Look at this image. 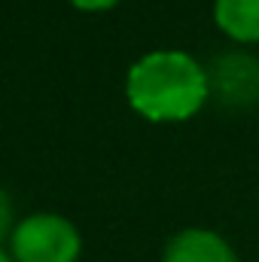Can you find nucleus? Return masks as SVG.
I'll return each instance as SVG.
<instances>
[{
  "instance_id": "obj_1",
  "label": "nucleus",
  "mask_w": 259,
  "mask_h": 262,
  "mask_svg": "<svg viewBox=\"0 0 259 262\" xmlns=\"http://www.w3.org/2000/svg\"><path fill=\"white\" fill-rule=\"evenodd\" d=\"M210 95V76L189 52L156 49L128 67L125 98L149 122H183Z\"/></svg>"
},
{
  "instance_id": "obj_2",
  "label": "nucleus",
  "mask_w": 259,
  "mask_h": 262,
  "mask_svg": "<svg viewBox=\"0 0 259 262\" xmlns=\"http://www.w3.org/2000/svg\"><path fill=\"white\" fill-rule=\"evenodd\" d=\"M82 238L76 226L58 213H31L15 223L9 253L15 262H76Z\"/></svg>"
},
{
  "instance_id": "obj_3",
  "label": "nucleus",
  "mask_w": 259,
  "mask_h": 262,
  "mask_svg": "<svg viewBox=\"0 0 259 262\" xmlns=\"http://www.w3.org/2000/svg\"><path fill=\"white\" fill-rule=\"evenodd\" d=\"M162 262H238V256L223 235L210 229H183L168 241Z\"/></svg>"
},
{
  "instance_id": "obj_4",
  "label": "nucleus",
  "mask_w": 259,
  "mask_h": 262,
  "mask_svg": "<svg viewBox=\"0 0 259 262\" xmlns=\"http://www.w3.org/2000/svg\"><path fill=\"white\" fill-rule=\"evenodd\" d=\"M213 21L238 43H259V0H217Z\"/></svg>"
},
{
  "instance_id": "obj_5",
  "label": "nucleus",
  "mask_w": 259,
  "mask_h": 262,
  "mask_svg": "<svg viewBox=\"0 0 259 262\" xmlns=\"http://www.w3.org/2000/svg\"><path fill=\"white\" fill-rule=\"evenodd\" d=\"M12 201H9V195L0 189V241L6 238V235H12Z\"/></svg>"
},
{
  "instance_id": "obj_6",
  "label": "nucleus",
  "mask_w": 259,
  "mask_h": 262,
  "mask_svg": "<svg viewBox=\"0 0 259 262\" xmlns=\"http://www.w3.org/2000/svg\"><path fill=\"white\" fill-rule=\"evenodd\" d=\"M76 9H85V12H104V9H113L119 0H70Z\"/></svg>"
},
{
  "instance_id": "obj_7",
  "label": "nucleus",
  "mask_w": 259,
  "mask_h": 262,
  "mask_svg": "<svg viewBox=\"0 0 259 262\" xmlns=\"http://www.w3.org/2000/svg\"><path fill=\"white\" fill-rule=\"evenodd\" d=\"M0 262H15V259H12V253H9V250H3V247H0Z\"/></svg>"
}]
</instances>
